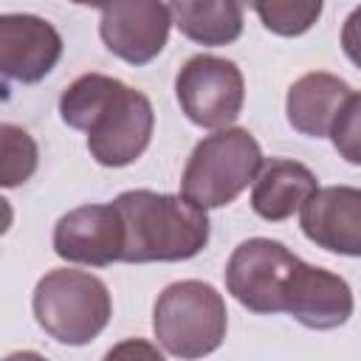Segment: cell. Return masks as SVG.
<instances>
[{"label":"cell","mask_w":361,"mask_h":361,"mask_svg":"<svg viewBox=\"0 0 361 361\" xmlns=\"http://www.w3.org/2000/svg\"><path fill=\"white\" fill-rule=\"evenodd\" d=\"M59 116L68 127L87 133L90 158L110 169L141 158L155 127L152 102L107 73L73 79L59 96Z\"/></svg>","instance_id":"1"},{"label":"cell","mask_w":361,"mask_h":361,"mask_svg":"<svg viewBox=\"0 0 361 361\" xmlns=\"http://www.w3.org/2000/svg\"><path fill=\"white\" fill-rule=\"evenodd\" d=\"M116 209L124 223L121 262H180L209 243V217L183 195L152 189L121 192Z\"/></svg>","instance_id":"2"},{"label":"cell","mask_w":361,"mask_h":361,"mask_svg":"<svg viewBox=\"0 0 361 361\" xmlns=\"http://www.w3.org/2000/svg\"><path fill=\"white\" fill-rule=\"evenodd\" d=\"M262 164V149L248 130H217L195 144L180 175V195L203 212L228 206L257 180Z\"/></svg>","instance_id":"3"},{"label":"cell","mask_w":361,"mask_h":361,"mask_svg":"<svg viewBox=\"0 0 361 361\" xmlns=\"http://www.w3.org/2000/svg\"><path fill=\"white\" fill-rule=\"evenodd\" d=\"M34 319L59 344L82 347L90 344L110 322L113 302L107 285L73 268L48 271L34 288Z\"/></svg>","instance_id":"4"},{"label":"cell","mask_w":361,"mask_h":361,"mask_svg":"<svg viewBox=\"0 0 361 361\" xmlns=\"http://www.w3.org/2000/svg\"><path fill=\"white\" fill-rule=\"evenodd\" d=\"M228 327L223 296L200 279H180L166 285L152 307V330L158 344L183 361L212 355Z\"/></svg>","instance_id":"5"},{"label":"cell","mask_w":361,"mask_h":361,"mask_svg":"<svg viewBox=\"0 0 361 361\" xmlns=\"http://www.w3.org/2000/svg\"><path fill=\"white\" fill-rule=\"evenodd\" d=\"M302 262L279 240L251 237L231 251L226 288L251 313H285Z\"/></svg>","instance_id":"6"},{"label":"cell","mask_w":361,"mask_h":361,"mask_svg":"<svg viewBox=\"0 0 361 361\" xmlns=\"http://www.w3.org/2000/svg\"><path fill=\"white\" fill-rule=\"evenodd\" d=\"M175 93L183 116L206 130H226L237 121L245 102V82L231 59L197 54L175 76Z\"/></svg>","instance_id":"7"},{"label":"cell","mask_w":361,"mask_h":361,"mask_svg":"<svg viewBox=\"0 0 361 361\" xmlns=\"http://www.w3.org/2000/svg\"><path fill=\"white\" fill-rule=\"evenodd\" d=\"M169 3L155 0H127V3H107L99 8V37L110 54L130 65L152 62L172 28Z\"/></svg>","instance_id":"8"},{"label":"cell","mask_w":361,"mask_h":361,"mask_svg":"<svg viewBox=\"0 0 361 361\" xmlns=\"http://www.w3.org/2000/svg\"><path fill=\"white\" fill-rule=\"evenodd\" d=\"M54 254L65 262L104 268L124 254V223L116 203H87L54 226Z\"/></svg>","instance_id":"9"},{"label":"cell","mask_w":361,"mask_h":361,"mask_svg":"<svg viewBox=\"0 0 361 361\" xmlns=\"http://www.w3.org/2000/svg\"><path fill=\"white\" fill-rule=\"evenodd\" d=\"M62 56L59 31L37 14L0 17V71L6 79L34 85L45 79Z\"/></svg>","instance_id":"10"},{"label":"cell","mask_w":361,"mask_h":361,"mask_svg":"<svg viewBox=\"0 0 361 361\" xmlns=\"http://www.w3.org/2000/svg\"><path fill=\"white\" fill-rule=\"evenodd\" d=\"M299 226L313 245L344 257H361V189H316L299 209Z\"/></svg>","instance_id":"11"},{"label":"cell","mask_w":361,"mask_h":361,"mask_svg":"<svg viewBox=\"0 0 361 361\" xmlns=\"http://www.w3.org/2000/svg\"><path fill=\"white\" fill-rule=\"evenodd\" d=\"M353 290L338 274L302 262L290 299L285 305V313L290 319L310 330H333L353 316Z\"/></svg>","instance_id":"12"},{"label":"cell","mask_w":361,"mask_h":361,"mask_svg":"<svg viewBox=\"0 0 361 361\" xmlns=\"http://www.w3.org/2000/svg\"><path fill=\"white\" fill-rule=\"evenodd\" d=\"M350 85L327 71H310L288 87L285 113L293 130L310 138L330 135V127L350 99Z\"/></svg>","instance_id":"13"},{"label":"cell","mask_w":361,"mask_h":361,"mask_svg":"<svg viewBox=\"0 0 361 361\" xmlns=\"http://www.w3.org/2000/svg\"><path fill=\"white\" fill-rule=\"evenodd\" d=\"M319 180L316 175L290 158H268L254 180L251 189V209L271 223L288 220L296 209L307 203L310 195H316Z\"/></svg>","instance_id":"14"},{"label":"cell","mask_w":361,"mask_h":361,"mask_svg":"<svg viewBox=\"0 0 361 361\" xmlns=\"http://www.w3.org/2000/svg\"><path fill=\"white\" fill-rule=\"evenodd\" d=\"M172 23L197 45H228L243 34V6L237 0H178L169 3Z\"/></svg>","instance_id":"15"},{"label":"cell","mask_w":361,"mask_h":361,"mask_svg":"<svg viewBox=\"0 0 361 361\" xmlns=\"http://www.w3.org/2000/svg\"><path fill=\"white\" fill-rule=\"evenodd\" d=\"M39 164L37 141L17 124H0V183L6 189L25 183Z\"/></svg>","instance_id":"16"},{"label":"cell","mask_w":361,"mask_h":361,"mask_svg":"<svg viewBox=\"0 0 361 361\" xmlns=\"http://www.w3.org/2000/svg\"><path fill=\"white\" fill-rule=\"evenodd\" d=\"M254 11L268 31L279 37H299L307 28H313V23L319 20L322 3L319 0H271V3H254Z\"/></svg>","instance_id":"17"},{"label":"cell","mask_w":361,"mask_h":361,"mask_svg":"<svg viewBox=\"0 0 361 361\" xmlns=\"http://www.w3.org/2000/svg\"><path fill=\"white\" fill-rule=\"evenodd\" d=\"M330 141L347 164L361 166V90L350 93V99L338 110L330 127Z\"/></svg>","instance_id":"18"},{"label":"cell","mask_w":361,"mask_h":361,"mask_svg":"<svg viewBox=\"0 0 361 361\" xmlns=\"http://www.w3.org/2000/svg\"><path fill=\"white\" fill-rule=\"evenodd\" d=\"M102 361H166L161 350L147 338H124L113 344Z\"/></svg>","instance_id":"19"},{"label":"cell","mask_w":361,"mask_h":361,"mask_svg":"<svg viewBox=\"0 0 361 361\" xmlns=\"http://www.w3.org/2000/svg\"><path fill=\"white\" fill-rule=\"evenodd\" d=\"M341 51L355 68H361V6H355L341 25Z\"/></svg>","instance_id":"20"},{"label":"cell","mask_w":361,"mask_h":361,"mask_svg":"<svg viewBox=\"0 0 361 361\" xmlns=\"http://www.w3.org/2000/svg\"><path fill=\"white\" fill-rule=\"evenodd\" d=\"M3 361H48V358L34 353V350H17V353H8Z\"/></svg>","instance_id":"21"}]
</instances>
